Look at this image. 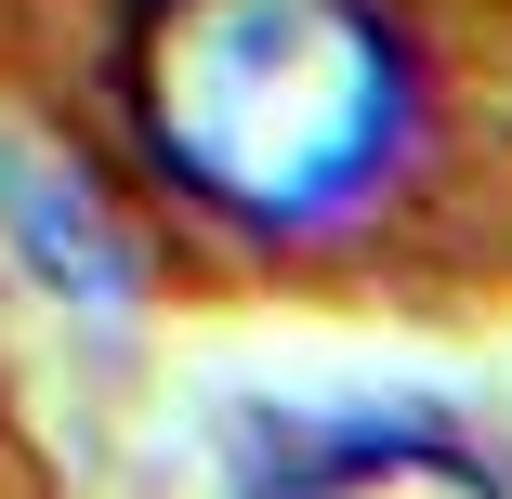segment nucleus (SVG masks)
<instances>
[{"label":"nucleus","mask_w":512,"mask_h":499,"mask_svg":"<svg viewBox=\"0 0 512 499\" xmlns=\"http://www.w3.org/2000/svg\"><path fill=\"white\" fill-rule=\"evenodd\" d=\"M132 119L224 224H342L407 145V53L368 0H145Z\"/></svg>","instance_id":"f257e3e1"}]
</instances>
